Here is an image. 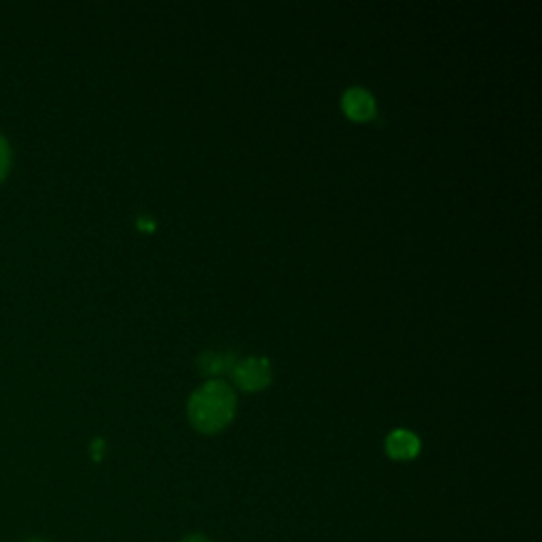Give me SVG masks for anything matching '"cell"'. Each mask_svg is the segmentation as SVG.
Here are the masks:
<instances>
[{"instance_id": "cell-1", "label": "cell", "mask_w": 542, "mask_h": 542, "mask_svg": "<svg viewBox=\"0 0 542 542\" xmlns=\"http://www.w3.org/2000/svg\"><path fill=\"white\" fill-rule=\"evenodd\" d=\"M187 413L197 430L206 432V435H214V432L223 430L233 420L236 394L225 382H208L193 392Z\"/></svg>"}, {"instance_id": "cell-3", "label": "cell", "mask_w": 542, "mask_h": 542, "mask_svg": "<svg viewBox=\"0 0 542 542\" xmlns=\"http://www.w3.org/2000/svg\"><path fill=\"white\" fill-rule=\"evenodd\" d=\"M341 106H343V111H346V115L354 121H369L377 115L375 98L367 92V89H360V87L348 89V92L343 94Z\"/></svg>"}, {"instance_id": "cell-4", "label": "cell", "mask_w": 542, "mask_h": 542, "mask_svg": "<svg viewBox=\"0 0 542 542\" xmlns=\"http://www.w3.org/2000/svg\"><path fill=\"white\" fill-rule=\"evenodd\" d=\"M386 451L394 460H411L418 456L420 451V439L409 430H394L386 439Z\"/></svg>"}, {"instance_id": "cell-2", "label": "cell", "mask_w": 542, "mask_h": 542, "mask_svg": "<svg viewBox=\"0 0 542 542\" xmlns=\"http://www.w3.org/2000/svg\"><path fill=\"white\" fill-rule=\"evenodd\" d=\"M233 379L246 392H259L271 382V365L265 358H246L233 367Z\"/></svg>"}, {"instance_id": "cell-8", "label": "cell", "mask_w": 542, "mask_h": 542, "mask_svg": "<svg viewBox=\"0 0 542 542\" xmlns=\"http://www.w3.org/2000/svg\"><path fill=\"white\" fill-rule=\"evenodd\" d=\"M28 542H45V540H28Z\"/></svg>"}, {"instance_id": "cell-5", "label": "cell", "mask_w": 542, "mask_h": 542, "mask_svg": "<svg viewBox=\"0 0 542 542\" xmlns=\"http://www.w3.org/2000/svg\"><path fill=\"white\" fill-rule=\"evenodd\" d=\"M238 365L233 352H206L197 358V367L204 375H223Z\"/></svg>"}, {"instance_id": "cell-6", "label": "cell", "mask_w": 542, "mask_h": 542, "mask_svg": "<svg viewBox=\"0 0 542 542\" xmlns=\"http://www.w3.org/2000/svg\"><path fill=\"white\" fill-rule=\"evenodd\" d=\"M9 168H11V147L5 136L0 134V180L7 176Z\"/></svg>"}, {"instance_id": "cell-7", "label": "cell", "mask_w": 542, "mask_h": 542, "mask_svg": "<svg viewBox=\"0 0 542 542\" xmlns=\"http://www.w3.org/2000/svg\"><path fill=\"white\" fill-rule=\"evenodd\" d=\"M180 542H210L206 536L202 534H193V536H187L185 540H180Z\"/></svg>"}]
</instances>
